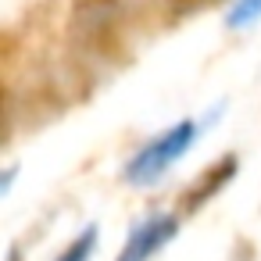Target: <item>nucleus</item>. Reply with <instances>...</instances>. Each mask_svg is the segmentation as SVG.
<instances>
[{
    "label": "nucleus",
    "mask_w": 261,
    "mask_h": 261,
    "mask_svg": "<svg viewBox=\"0 0 261 261\" xmlns=\"http://www.w3.org/2000/svg\"><path fill=\"white\" fill-rule=\"evenodd\" d=\"M197 133H200L197 122H193V118H182L179 125L165 129L161 136H154L150 143H143V147L129 158V165H125V182H129V186H154V182L193 147Z\"/></svg>",
    "instance_id": "obj_1"
},
{
    "label": "nucleus",
    "mask_w": 261,
    "mask_h": 261,
    "mask_svg": "<svg viewBox=\"0 0 261 261\" xmlns=\"http://www.w3.org/2000/svg\"><path fill=\"white\" fill-rule=\"evenodd\" d=\"M93 250H97V225H86L54 261H90L93 257Z\"/></svg>",
    "instance_id": "obj_5"
},
{
    "label": "nucleus",
    "mask_w": 261,
    "mask_h": 261,
    "mask_svg": "<svg viewBox=\"0 0 261 261\" xmlns=\"http://www.w3.org/2000/svg\"><path fill=\"white\" fill-rule=\"evenodd\" d=\"M172 4H175L179 11H200V8L211 4V0H172Z\"/></svg>",
    "instance_id": "obj_7"
},
{
    "label": "nucleus",
    "mask_w": 261,
    "mask_h": 261,
    "mask_svg": "<svg viewBox=\"0 0 261 261\" xmlns=\"http://www.w3.org/2000/svg\"><path fill=\"white\" fill-rule=\"evenodd\" d=\"M236 168H240V161H236V154H225V158H218L186 193H182V207L186 211H197V207H204L218 190H225L229 182H232V175H236Z\"/></svg>",
    "instance_id": "obj_4"
},
{
    "label": "nucleus",
    "mask_w": 261,
    "mask_h": 261,
    "mask_svg": "<svg viewBox=\"0 0 261 261\" xmlns=\"http://www.w3.org/2000/svg\"><path fill=\"white\" fill-rule=\"evenodd\" d=\"M257 18H261V0H236L229 8V15H225L229 29H243V25L257 22Z\"/></svg>",
    "instance_id": "obj_6"
},
{
    "label": "nucleus",
    "mask_w": 261,
    "mask_h": 261,
    "mask_svg": "<svg viewBox=\"0 0 261 261\" xmlns=\"http://www.w3.org/2000/svg\"><path fill=\"white\" fill-rule=\"evenodd\" d=\"M125 0H75L72 36L90 54H115V47L125 36Z\"/></svg>",
    "instance_id": "obj_2"
},
{
    "label": "nucleus",
    "mask_w": 261,
    "mask_h": 261,
    "mask_svg": "<svg viewBox=\"0 0 261 261\" xmlns=\"http://www.w3.org/2000/svg\"><path fill=\"white\" fill-rule=\"evenodd\" d=\"M175 232H179V218L175 215H150L140 225H133L118 261H150L165 243L175 240Z\"/></svg>",
    "instance_id": "obj_3"
}]
</instances>
